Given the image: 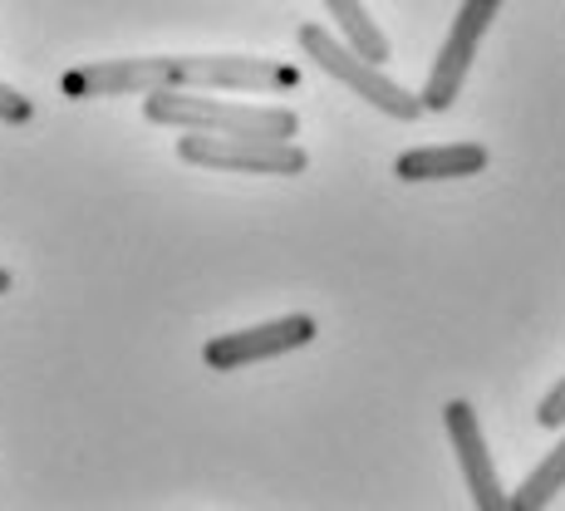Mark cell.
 <instances>
[{
    "instance_id": "30bf717a",
    "label": "cell",
    "mask_w": 565,
    "mask_h": 511,
    "mask_svg": "<svg viewBox=\"0 0 565 511\" xmlns=\"http://www.w3.org/2000/svg\"><path fill=\"white\" fill-rule=\"evenodd\" d=\"M561 492H565V438H561L556 448H551L536 467H531L526 482H521L516 492H507V507H516V511H541V507L556 502Z\"/></svg>"
},
{
    "instance_id": "277c9868",
    "label": "cell",
    "mask_w": 565,
    "mask_h": 511,
    "mask_svg": "<svg viewBox=\"0 0 565 511\" xmlns=\"http://www.w3.org/2000/svg\"><path fill=\"white\" fill-rule=\"evenodd\" d=\"M300 50H306V60L320 64L330 79H340L344 89H354L364 104H374L384 118H398V124H413V118L423 114L418 94H408L404 84H394L384 74V64H369L364 54H354L344 40H334L324 25H300Z\"/></svg>"
},
{
    "instance_id": "7a4b0ae2",
    "label": "cell",
    "mask_w": 565,
    "mask_h": 511,
    "mask_svg": "<svg viewBox=\"0 0 565 511\" xmlns=\"http://www.w3.org/2000/svg\"><path fill=\"white\" fill-rule=\"evenodd\" d=\"M300 70L256 54H162V89H212V94H280L296 89Z\"/></svg>"
},
{
    "instance_id": "ba28073f",
    "label": "cell",
    "mask_w": 565,
    "mask_h": 511,
    "mask_svg": "<svg viewBox=\"0 0 565 511\" xmlns=\"http://www.w3.org/2000/svg\"><path fill=\"white\" fill-rule=\"evenodd\" d=\"M487 162H492V153L482 143H433L398 153L394 172L404 182H448V178H477V172H487Z\"/></svg>"
},
{
    "instance_id": "6da1fadb",
    "label": "cell",
    "mask_w": 565,
    "mask_h": 511,
    "mask_svg": "<svg viewBox=\"0 0 565 511\" xmlns=\"http://www.w3.org/2000/svg\"><path fill=\"white\" fill-rule=\"evenodd\" d=\"M143 118L162 128H202V134H256V138H296V108L280 104H236L216 99L212 89H148Z\"/></svg>"
},
{
    "instance_id": "3957f363",
    "label": "cell",
    "mask_w": 565,
    "mask_h": 511,
    "mask_svg": "<svg viewBox=\"0 0 565 511\" xmlns=\"http://www.w3.org/2000/svg\"><path fill=\"white\" fill-rule=\"evenodd\" d=\"M178 158L192 168L216 172H246V178H296L310 168L306 148L296 138H256V134H202V128H182Z\"/></svg>"
},
{
    "instance_id": "5b68a950",
    "label": "cell",
    "mask_w": 565,
    "mask_h": 511,
    "mask_svg": "<svg viewBox=\"0 0 565 511\" xmlns=\"http://www.w3.org/2000/svg\"><path fill=\"white\" fill-rule=\"evenodd\" d=\"M497 10H502V0H462L458 20H452L448 40H443L438 60H433V70H428V84H423V94H418L423 114H448L452 108V99L462 94L467 70H472L477 50H482V40H487V30H492Z\"/></svg>"
},
{
    "instance_id": "7c38bea8",
    "label": "cell",
    "mask_w": 565,
    "mask_h": 511,
    "mask_svg": "<svg viewBox=\"0 0 565 511\" xmlns=\"http://www.w3.org/2000/svg\"><path fill=\"white\" fill-rule=\"evenodd\" d=\"M10 286H15V276H10V270H6V266H0V296H6V290H10Z\"/></svg>"
},
{
    "instance_id": "8fae6325",
    "label": "cell",
    "mask_w": 565,
    "mask_h": 511,
    "mask_svg": "<svg viewBox=\"0 0 565 511\" xmlns=\"http://www.w3.org/2000/svg\"><path fill=\"white\" fill-rule=\"evenodd\" d=\"M30 118H35V104H30L20 89L0 84V124H30Z\"/></svg>"
},
{
    "instance_id": "52a82bcc",
    "label": "cell",
    "mask_w": 565,
    "mask_h": 511,
    "mask_svg": "<svg viewBox=\"0 0 565 511\" xmlns=\"http://www.w3.org/2000/svg\"><path fill=\"white\" fill-rule=\"evenodd\" d=\"M443 423H448L452 453H458V467L467 477V492H472L477 511H507V487H502V477H497V462H492V448H487L477 408L467 404V398H452V404H443Z\"/></svg>"
},
{
    "instance_id": "8992f818",
    "label": "cell",
    "mask_w": 565,
    "mask_h": 511,
    "mask_svg": "<svg viewBox=\"0 0 565 511\" xmlns=\"http://www.w3.org/2000/svg\"><path fill=\"white\" fill-rule=\"evenodd\" d=\"M320 334V324L310 315H280V320H266V324H252V330H232V334H216L206 340V369L216 374H232V369H246V364H260V359H280L290 350H306V344Z\"/></svg>"
},
{
    "instance_id": "9c48e42d",
    "label": "cell",
    "mask_w": 565,
    "mask_h": 511,
    "mask_svg": "<svg viewBox=\"0 0 565 511\" xmlns=\"http://www.w3.org/2000/svg\"><path fill=\"white\" fill-rule=\"evenodd\" d=\"M324 10H330L334 30H340V40L354 54H364L369 64H384L388 60V35L374 25V15L364 10V0H324Z\"/></svg>"
}]
</instances>
